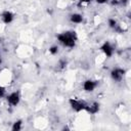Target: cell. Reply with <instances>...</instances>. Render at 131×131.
I'll use <instances>...</instances> for the list:
<instances>
[{
  "instance_id": "cell-1",
  "label": "cell",
  "mask_w": 131,
  "mask_h": 131,
  "mask_svg": "<svg viewBox=\"0 0 131 131\" xmlns=\"http://www.w3.org/2000/svg\"><path fill=\"white\" fill-rule=\"evenodd\" d=\"M57 40L66 47L69 48H73L76 45V41H77V34L74 31H67V32H62L60 34H58L57 36Z\"/></svg>"
},
{
  "instance_id": "cell-2",
  "label": "cell",
  "mask_w": 131,
  "mask_h": 131,
  "mask_svg": "<svg viewBox=\"0 0 131 131\" xmlns=\"http://www.w3.org/2000/svg\"><path fill=\"white\" fill-rule=\"evenodd\" d=\"M70 102V105L71 107L75 111V112H81V111H84L86 110V106H87V103L81 99H77V98H71L69 100Z\"/></svg>"
},
{
  "instance_id": "cell-3",
  "label": "cell",
  "mask_w": 131,
  "mask_h": 131,
  "mask_svg": "<svg viewBox=\"0 0 131 131\" xmlns=\"http://www.w3.org/2000/svg\"><path fill=\"white\" fill-rule=\"evenodd\" d=\"M124 75H125V70L120 69V68H116L111 72V77L116 82H120L123 79Z\"/></svg>"
},
{
  "instance_id": "cell-4",
  "label": "cell",
  "mask_w": 131,
  "mask_h": 131,
  "mask_svg": "<svg viewBox=\"0 0 131 131\" xmlns=\"http://www.w3.org/2000/svg\"><path fill=\"white\" fill-rule=\"evenodd\" d=\"M19 100H20V95L18 91L12 92L7 96V101L11 106H16L19 103Z\"/></svg>"
},
{
  "instance_id": "cell-5",
  "label": "cell",
  "mask_w": 131,
  "mask_h": 131,
  "mask_svg": "<svg viewBox=\"0 0 131 131\" xmlns=\"http://www.w3.org/2000/svg\"><path fill=\"white\" fill-rule=\"evenodd\" d=\"M100 49H101V51L105 54V56H107V57H111V56L114 54V47L112 46V44H111L110 42H104V43L101 45Z\"/></svg>"
},
{
  "instance_id": "cell-6",
  "label": "cell",
  "mask_w": 131,
  "mask_h": 131,
  "mask_svg": "<svg viewBox=\"0 0 131 131\" xmlns=\"http://www.w3.org/2000/svg\"><path fill=\"white\" fill-rule=\"evenodd\" d=\"M96 86H97V83H96V81H93V80H86L84 82V84H83V88L87 92L94 91V89L96 88Z\"/></svg>"
},
{
  "instance_id": "cell-7",
  "label": "cell",
  "mask_w": 131,
  "mask_h": 131,
  "mask_svg": "<svg viewBox=\"0 0 131 131\" xmlns=\"http://www.w3.org/2000/svg\"><path fill=\"white\" fill-rule=\"evenodd\" d=\"M1 17H2V20H3L5 24H10V23L13 20L14 15H13V13H12L11 11L6 10V11H4V12L2 13Z\"/></svg>"
},
{
  "instance_id": "cell-8",
  "label": "cell",
  "mask_w": 131,
  "mask_h": 131,
  "mask_svg": "<svg viewBox=\"0 0 131 131\" xmlns=\"http://www.w3.org/2000/svg\"><path fill=\"white\" fill-rule=\"evenodd\" d=\"M98 110H99L98 103H97V102H93V103H91V104H87L85 111H87V112L90 113V114H96V113L98 112Z\"/></svg>"
},
{
  "instance_id": "cell-9",
  "label": "cell",
  "mask_w": 131,
  "mask_h": 131,
  "mask_svg": "<svg viewBox=\"0 0 131 131\" xmlns=\"http://www.w3.org/2000/svg\"><path fill=\"white\" fill-rule=\"evenodd\" d=\"M70 20L74 24H81L83 21V16L80 13H73L70 16Z\"/></svg>"
},
{
  "instance_id": "cell-10",
  "label": "cell",
  "mask_w": 131,
  "mask_h": 131,
  "mask_svg": "<svg viewBox=\"0 0 131 131\" xmlns=\"http://www.w3.org/2000/svg\"><path fill=\"white\" fill-rule=\"evenodd\" d=\"M21 125H23V123H21V120H17V121H15L14 123H13V125H12V131H19L20 129H21Z\"/></svg>"
},
{
  "instance_id": "cell-11",
  "label": "cell",
  "mask_w": 131,
  "mask_h": 131,
  "mask_svg": "<svg viewBox=\"0 0 131 131\" xmlns=\"http://www.w3.org/2000/svg\"><path fill=\"white\" fill-rule=\"evenodd\" d=\"M108 26L111 27V28H113V29H116L119 25L117 24V21L115 20V19H113V18H110L108 19Z\"/></svg>"
},
{
  "instance_id": "cell-12",
  "label": "cell",
  "mask_w": 131,
  "mask_h": 131,
  "mask_svg": "<svg viewBox=\"0 0 131 131\" xmlns=\"http://www.w3.org/2000/svg\"><path fill=\"white\" fill-rule=\"evenodd\" d=\"M57 51H58V47H57L56 45H53V46H51V47L49 48V52H50L51 54H56Z\"/></svg>"
},
{
  "instance_id": "cell-13",
  "label": "cell",
  "mask_w": 131,
  "mask_h": 131,
  "mask_svg": "<svg viewBox=\"0 0 131 131\" xmlns=\"http://www.w3.org/2000/svg\"><path fill=\"white\" fill-rule=\"evenodd\" d=\"M5 92H6V91H5V88L0 85V98H2V97L5 96Z\"/></svg>"
},
{
  "instance_id": "cell-14",
  "label": "cell",
  "mask_w": 131,
  "mask_h": 131,
  "mask_svg": "<svg viewBox=\"0 0 131 131\" xmlns=\"http://www.w3.org/2000/svg\"><path fill=\"white\" fill-rule=\"evenodd\" d=\"M97 3H99V4H103V3H105L107 0H95Z\"/></svg>"
},
{
  "instance_id": "cell-15",
  "label": "cell",
  "mask_w": 131,
  "mask_h": 131,
  "mask_svg": "<svg viewBox=\"0 0 131 131\" xmlns=\"http://www.w3.org/2000/svg\"><path fill=\"white\" fill-rule=\"evenodd\" d=\"M91 0H81V3H83V2H90Z\"/></svg>"
},
{
  "instance_id": "cell-16",
  "label": "cell",
  "mask_w": 131,
  "mask_h": 131,
  "mask_svg": "<svg viewBox=\"0 0 131 131\" xmlns=\"http://www.w3.org/2000/svg\"><path fill=\"white\" fill-rule=\"evenodd\" d=\"M0 63H1V56H0Z\"/></svg>"
}]
</instances>
